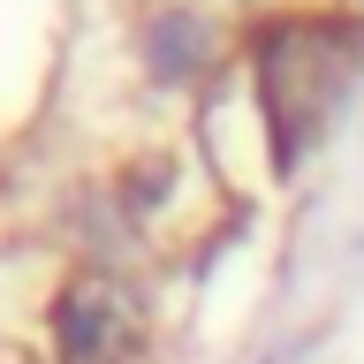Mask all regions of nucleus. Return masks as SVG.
I'll return each instance as SVG.
<instances>
[{
	"instance_id": "obj_3",
	"label": "nucleus",
	"mask_w": 364,
	"mask_h": 364,
	"mask_svg": "<svg viewBox=\"0 0 364 364\" xmlns=\"http://www.w3.org/2000/svg\"><path fill=\"white\" fill-rule=\"evenodd\" d=\"M205 46H213V31H205L190 8H159V23H152V76H198V61H205Z\"/></svg>"
},
{
	"instance_id": "obj_2",
	"label": "nucleus",
	"mask_w": 364,
	"mask_h": 364,
	"mask_svg": "<svg viewBox=\"0 0 364 364\" xmlns=\"http://www.w3.org/2000/svg\"><path fill=\"white\" fill-rule=\"evenodd\" d=\"M46 334H53V364H122L136 349V296L114 281V273H68L53 311H46Z\"/></svg>"
},
{
	"instance_id": "obj_1",
	"label": "nucleus",
	"mask_w": 364,
	"mask_h": 364,
	"mask_svg": "<svg viewBox=\"0 0 364 364\" xmlns=\"http://www.w3.org/2000/svg\"><path fill=\"white\" fill-rule=\"evenodd\" d=\"M364 68V31L349 16H281L258 31L250 46V91H258V114L273 129V159L296 167L311 152L334 107L349 99Z\"/></svg>"
}]
</instances>
